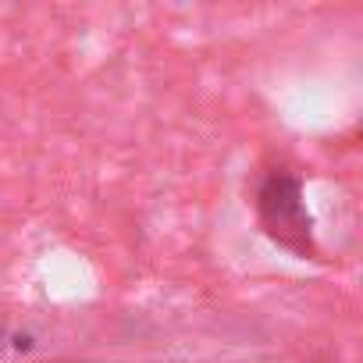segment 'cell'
Segmentation results:
<instances>
[{"mask_svg": "<svg viewBox=\"0 0 363 363\" xmlns=\"http://www.w3.org/2000/svg\"><path fill=\"white\" fill-rule=\"evenodd\" d=\"M253 218L271 246L285 250L296 260H320L317 221L306 203V182L296 164L271 160L260 167L253 186Z\"/></svg>", "mask_w": 363, "mask_h": 363, "instance_id": "6da1fadb", "label": "cell"}, {"mask_svg": "<svg viewBox=\"0 0 363 363\" xmlns=\"http://www.w3.org/2000/svg\"><path fill=\"white\" fill-rule=\"evenodd\" d=\"M47 345V335L40 324L26 317L0 313V363H26Z\"/></svg>", "mask_w": 363, "mask_h": 363, "instance_id": "7a4b0ae2", "label": "cell"}]
</instances>
